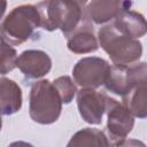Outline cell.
Returning <instances> with one entry per match:
<instances>
[{"instance_id":"6da1fadb","label":"cell","mask_w":147,"mask_h":147,"mask_svg":"<svg viewBox=\"0 0 147 147\" xmlns=\"http://www.w3.org/2000/svg\"><path fill=\"white\" fill-rule=\"evenodd\" d=\"M40 26L47 31L61 30L68 37L82 22L84 8L76 0H42L37 5Z\"/></svg>"},{"instance_id":"7a4b0ae2","label":"cell","mask_w":147,"mask_h":147,"mask_svg":"<svg viewBox=\"0 0 147 147\" xmlns=\"http://www.w3.org/2000/svg\"><path fill=\"white\" fill-rule=\"evenodd\" d=\"M98 40L113 63L117 65H130L137 62L142 54L141 42L137 38L121 32L114 23L100 28Z\"/></svg>"},{"instance_id":"3957f363","label":"cell","mask_w":147,"mask_h":147,"mask_svg":"<svg viewBox=\"0 0 147 147\" xmlns=\"http://www.w3.org/2000/svg\"><path fill=\"white\" fill-rule=\"evenodd\" d=\"M62 99L54 86L47 79L32 84L29 96V115L39 124H52L56 122L62 110Z\"/></svg>"},{"instance_id":"277c9868","label":"cell","mask_w":147,"mask_h":147,"mask_svg":"<svg viewBox=\"0 0 147 147\" xmlns=\"http://www.w3.org/2000/svg\"><path fill=\"white\" fill-rule=\"evenodd\" d=\"M40 26L37 6L21 5L9 11L1 23V36L11 45H21L31 39Z\"/></svg>"},{"instance_id":"5b68a950","label":"cell","mask_w":147,"mask_h":147,"mask_svg":"<svg viewBox=\"0 0 147 147\" xmlns=\"http://www.w3.org/2000/svg\"><path fill=\"white\" fill-rule=\"evenodd\" d=\"M107 131L114 140L111 145L121 146L122 140L132 131L134 116L124 103H119L113 98L107 100Z\"/></svg>"},{"instance_id":"8992f818","label":"cell","mask_w":147,"mask_h":147,"mask_svg":"<svg viewBox=\"0 0 147 147\" xmlns=\"http://www.w3.org/2000/svg\"><path fill=\"white\" fill-rule=\"evenodd\" d=\"M110 65L101 57L88 56L80 59L72 69L75 83L82 87L96 88L105 85Z\"/></svg>"},{"instance_id":"52a82bcc","label":"cell","mask_w":147,"mask_h":147,"mask_svg":"<svg viewBox=\"0 0 147 147\" xmlns=\"http://www.w3.org/2000/svg\"><path fill=\"white\" fill-rule=\"evenodd\" d=\"M108 96L91 87H83L77 92V107L82 118L90 124L98 125L107 109Z\"/></svg>"},{"instance_id":"ba28073f","label":"cell","mask_w":147,"mask_h":147,"mask_svg":"<svg viewBox=\"0 0 147 147\" xmlns=\"http://www.w3.org/2000/svg\"><path fill=\"white\" fill-rule=\"evenodd\" d=\"M17 68L28 79H38L49 72L52 60L49 55L39 49H28L17 59Z\"/></svg>"},{"instance_id":"9c48e42d","label":"cell","mask_w":147,"mask_h":147,"mask_svg":"<svg viewBox=\"0 0 147 147\" xmlns=\"http://www.w3.org/2000/svg\"><path fill=\"white\" fill-rule=\"evenodd\" d=\"M131 0H91L84 9V18L95 24H105L114 20Z\"/></svg>"},{"instance_id":"30bf717a","label":"cell","mask_w":147,"mask_h":147,"mask_svg":"<svg viewBox=\"0 0 147 147\" xmlns=\"http://www.w3.org/2000/svg\"><path fill=\"white\" fill-rule=\"evenodd\" d=\"M67 46L75 54L92 53L99 48V40L94 34V29L87 20L80 22L67 37Z\"/></svg>"},{"instance_id":"8fae6325","label":"cell","mask_w":147,"mask_h":147,"mask_svg":"<svg viewBox=\"0 0 147 147\" xmlns=\"http://www.w3.org/2000/svg\"><path fill=\"white\" fill-rule=\"evenodd\" d=\"M131 3L132 2L123 7L118 15L114 18L113 23L121 32L138 39L147 33V20L140 13L131 10Z\"/></svg>"},{"instance_id":"7c38bea8","label":"cell","mask_w":147,"mask_h":147,"mask_svg":"<svg viewBox=\"0 0 147 147\" xmlns=\"http://www.w3.org/2000/svg\"><path fill=\"white\" fill-rule=\"evenodd\" d=\"M0 107L2 115H13L22 107V90L11 79H0Z\"/></svg>"},{"instance_id":"4fadbf2b","label":"cell","mask_w":147,"mask_h":147,"mask_svg":"<svg viewBox=\"0 0 147 147\" xmlns=\"http://www.w3.org/2000/svg\"><path fill=\"white\" fill-rule=\"evenodd\" d=\"M123 103L138 118H147V84L134 86L126 95L122 96Z\"/></svg>"},{"instance_id":"5bb4252c","label":"cell","mask_w":147,"mask_h":147,"mask_svg":"<svg viewBox=\"0 0 147 147\" xmlns=\"http://www.w3.org/2000/svg\"><path fill=\"white\" fill-rule=\"evenodd\" d=\"M109 145L110 141H108L106 134L102 131L91 127H86L76 132L68 142V146H109Z\"/></svg>"},{"instance_id":"9a60e30c","label":"cell","mask_w":147,"mask_h":147,"mask_svg":"<svg viewBox=\"0 0 147 147\" xmlns=\"http://www.w3.org/2000/svg\"><path fill=\"white\" fill-rule=\"evenodd\" d=\"M105 87L111 93L119 96H124L125 94H127V86L125 80V65H110L105 82Z\"/></svg>"},{"instance_id":"2e32d148","label":"cell","mask_w":147,"mask_h":147,"mask_svg":"<svg viewBox=\"0 0 147 147\" xmlns=\"http://www.w3.org/2000/svg\"><path fill=\"white\" fill-rule=\"evenodd\" d=\"M125 80L127 86V93L134 86L147 84V63L140 62L125 65Z\"/></svg>"},{"instance_id":"e0dca14e","label":"cell","mask_w":147,"mask_h":147,"mask_svg":"<svg viewBox=\"0 0 147 147\" xmlns=\"http://www.w3.org/2000/svg\"><path fill=\"white\" fill-rule=\"evenodd\" d=\"M17 53L16 51L10 46L9 42H7L5 39L1 38V56H0V64L1 75H6L9 71H11L15 67H17Z\"/></svg>"},{"instance_id":"ac0fdd59","label":"cell","mask_w":147,"mask_h":147,"mask_svg":"<svg viewBox=\"0 0 147 147\" xmlns=\"http://www.w3.org/2000/svg\"><path fill=\"white\" fill-rule=\"evenodd\" d=\"M53 84L56 87L63 103H70L74 100V96L76 95V93L78 92L76 85L74 84L72 79L69 76L57 77L53 82Z\"/></svg>"},{"instance_id":"d6986e66","label":"cell","mask_w":147,"mask_h":147,"mask_svg":"<svg viewBox=\"0 0 147 147\" xmlns=\"http://www.w3.org/2000/svg\"><path fill=\"white\" fill-rule=\"evenodd\" d=\"M76 1H77V2H78V3H79V5L85 9V5L87 3V1H88V0H76Z\"/></svg>"}]
</instances>
